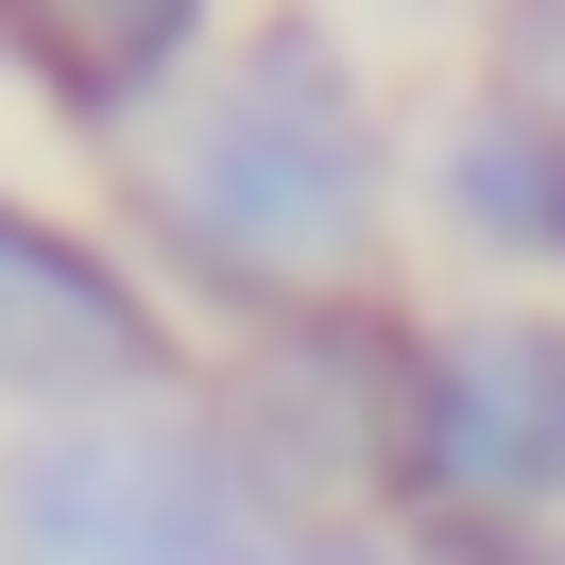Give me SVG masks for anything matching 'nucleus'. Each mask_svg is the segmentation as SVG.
Listing matches in <instances>:
<instances>
[{"mask_svg":"<svg viewBox=\"0 0 565 565\" xmlns=\"http://www.w3.org/2000/svg\"><path fill=\"white\" fill-rule=\"evenodd\" d=\"M223 565H377V548H343V531H309V514H257Z\"/></svg>","mask_w":565,"mask_h":565,"instance_id":"1a4fd4ad","label":"nucleus"},{"mask_svg":"<svg viewBox=\"0 0 565 565\" xmlns=\"http://www.w3.org/2000/svg\"><path fill=\"white\" fill-rule=\"evenodd\" d=\"M446 223L480 257H514V275H565V120L514 104V86H480L446 120Z\"/></svg>","mask_w":565,"mask_h":565,"instance_id":"0eeeda50","label":"nucleus"},{"mask_svg":"<svg viewBox=\"0 0 565 565\" xmlns=\"http://www.w3.org/2000/svg\"><path fill=\"white\" fill-rule=\"evenodd\" d=\"M548 497H565V326H548V309H462V326H428L412 514H446V531H531Z\"/></svg>","mask_w":565,"mask_h":565,"instance_id":"20e7f679","label":"nucleus"},{"mask_svg":"<svg viewBox=\"0 0 565 565\" xmlns=\"http://www.w3.org/2000/svg\"><path fill=\"white\" fill-rule=\"evenodd\" d=\"M257 514L223 412H86L0 462V565H223Z\"/></svg>","mask_w":565,"mask_h":565,"instance_id":"f03ea898","label":"nucleus"},{"mask_svg":"<svg viewBox=\"0 0 565 565\" xmlns=\"http://www.w3.org/2000/svg\"><path fill=\"white\" fill-rule=\"evenodd\" d=\"M514 104L565 120V0H514Z\"/></svg>","mask_w":565,"mask_h":565,"instance_id":"6e6552de","label":"nucleus"},{"mask_svg":"<svg viewBox=\"0 0 565 565\" xmlns=\"http://www.w3.org/2000/svg\"><path fill=\"white\" fill-rule=\"evenodd\" d=\"M412 394L428 343L377 309H309V326H257L241 377H223V446L275 514L326 531V497H412Z\"/></svg>","mask_w":565,"mask_h":565,"instance_id":"7ed1b4c3","label":"nucleus"},{"mask_svg":"<svg viewBox=\"0 0 565 565\" xmlns=\"http://www.w3.org/2000/svg\"><path fill=\"white\" fill-rule=\"evenodd\" d=\"M0 52L86 120H138L172 104V70L206 52V0H0Z\"/></svg>","mask_w":565,"mask_h":565,"instance_id":"423d86ee","label":"nucleus"},{"mask_svg":"<svg viewBox=\"0 0 565 565\" xmlns=\"http://www.w3.org/2000/svg\"><path fill=\"white\" fill-rule=\"evenodd\" d=\"M138 206H154V241H172L223 309L309 326V309H360V275H377L394 154H377V104H360L343 52H326L309 18H257V35L172 104Z\"/></svg>","mask_w":565,"mask_h":565,"instance_id":"f257e3e1","label":"nucleus"},{"mask_svg":"<svg viewBox=\"0 0 565 565\" xmlns=\"http://www.w3.org/2000/svg\"><path fill=\"white\" fill-rule=\"evenodd\" d=\"M0 412H172V326H154V291L120 275L86 223L18 206L0 189Z\"/></svg>","mask_w":565,"mask_h":565,"instance_id":"39448f33","label":"nucleus"}]
</instances>
